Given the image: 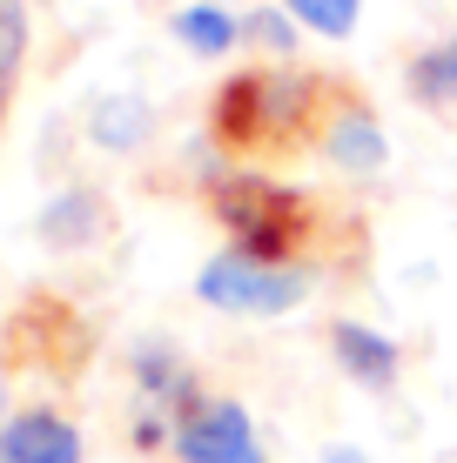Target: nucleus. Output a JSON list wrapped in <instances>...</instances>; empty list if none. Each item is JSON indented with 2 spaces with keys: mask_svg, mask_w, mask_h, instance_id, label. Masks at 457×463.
I'll return each mask as SVG.
<instances>
[{
  "mask_svg": "<svg viewBox=\"0 0 457 463\" xmlns=\"http://www.w3.org/2000/svg\"><path fill=\"white\" fill-rule=\"evenodd\" d=\"M215 215L229 222V235L243 242V255L256 262H276L282 249L303 235V202L276 182H256V175H235V182L215 188Z\"/></svg>",
  "mask_w": 457,
  "mask_h": 463,
  "instance_id": "nucleus-1",
  "label": "nucleus"
},
{
  "mask_svg": "<svg viewBox=\"0 0 457 463\" xmlns=\"http://www.w3.org/2000/svg\"><path fill=\"white\" fill-rule=\"evenodd\" d=\"M195 289H202V302L235 309V316H282V309H296V296H303V276L235 249V255H215V262L202 269Z\"/></svg>",
  "mask_w": 457,
  "mask_h": 463,
  "instance_id": "nucleus-2",
  "label": "nucleus"
},
{
  "mask_svg": "<svg viewBox=\"0 0 457 463\" xmlns=\"http://www.w3.org/2000/svg\"><path fill=\"white\" fill-rule=\"evenodd\" d=\"M182 457L188 463H262L256 450V430L235 403H209L182 423Z\"/></svg>",
  "mask_w": 457,
  "mask_h": 463,
  "instance_id": "nucleus-3",
  "label": "nucleus"
},
{
  "mask_svg": "<svg viewBox=\"0 0 457 463\" xmlns=\"http://www.w3.org/2000/svg\"><path fill=\"white\" fill-rule=\"evenodd\" d=\"M0 463H81V437H74L61 417L34 410V417L7 423V437H0Z\"/></svg>",
  "mask_w": 457,
  "mask_h": 463,
  "instance_id": "nucleus-4",
  "label": "nucleus"
},
{
  "mask_svg": "<svg viewBox=\"0 0 457 463\" xmlns=\"http://www.w3.org/2000/svg\"><path fill=\"white\" fill-rule=\"evenodd\" d=\"M270 94H276V81H262V74H243V81H229L223 101H215V128H223L229 141H256L262 121H270Z\"/></svg>",
  "mask_w": 457,
  "mask_h": 463,
  "instance_id": "nucleus-5",
  "label": "nucleus"
},
{
  "mask_svg": "<svg viewBox=\"0 0 457 463\" xmlns=\"http://www.w3.org/2000/svg\"><path fill=\"white\" fill-rule=\"evenodd\" d=\"M337 356H343V370H350L357 383H376V390H384L390 376H397V349H390L384 336H370L364 323H337Z\"/></svg>",
  "mask_w": 457,
  "mask_h": 463,
  "instance_id": "nucleus-6",
  "label": "nucleus"
},
{
  "mask_svg": "<svg viewBox=\"0 0 457 463\" xmlns=\"http://www.w3.org/2000/svg\"><path fill=\"white\" fill-rule=\"evenodd\" d=\"M329 155H337L343 168L364 175V168L384 162V135H376V121H370V115H343V121H337V135H329Z\"/></svg>",
  "mask_w": 457,
  "mask_h": 463,
  "instance_id": "nucleus-7",
  "label": "nucleus"
},
{
  "mask_svg": "<svg viewBox=\"0 0 457 463\" xmlns=\"http://www.w3.org/2000/svg\"><path fill=\"white\" fill-rule=\"evenodd\" d=\"M176 34L195 47V54H223V47L235 41V21H229L223 7H182L176 14Z\"/></svg>",
  "mask_w": 457,
  "mask_h": 463,
  "instance_id": "nucleus-8",
  "label": "nucleus"
},
{
  "mask_svg": "<svg viewBox=\"0 0 457 463\" xmlns=\"http://www.w3.org/2000/svg\"><path fill=\"white\" fill-rule=\"evenodd\" d=\"M411 88L424 94V101H451L457 94V41H444L437 54H424L411 68Z\"/></svg>",
  "mask_w": 457,
  "mask_h": 463,
  "instance_id": "nucleus-9",
  "label": "nucleus"
},
{
  "mask_svg": "<svg viewBox=\"0 0 457 463\" xmlns=\"http://www.w3.org/2000/svg\"><path fill=\"white\" fill-rule=\"evenodd\" d=\"M141 101H101L94 108V141H108V148H135L141 141Z\"/></svg>",
  "mask_w": 457,
  "mask_h": 463,
  "instance_id": "nucleus-10",
  "label": "nucleus"
},
{
  "mask_svg": "<svg viewBox=\"0 0 457 463\" xmlns=\"http://www.w3.org/2000/svg\"><path fill=\"white\" fill-rule=\"evenodd\" d=\"M357 7H364V0H290V14L303 27H317V34H350Z\"/></svg>",
  "mask_w": 457,
  "mask_h": 463,
  "instance_id": "nucleus-11",
  "label": "nucleus"
},
{
  "mask_svg": "<svg viewBox=\"0 0 457 463\" xmlns=\"http://www.w3.org/2000/svg\"><path fill=\"white\" fill-rule=\"evenodd\" d=\"M323 463H364V457H357V450H329Z\"/></svg>",
  "mask_w": 457,
  "mask_h": 463,
  "instance_id": "nucleus-12",
  "label": "nucleus"
},
{
  "mask_svg": "<svg viewBox=\"0 0 457 463\" xmlns=\"http://www.w3.org/2000/svg\"><path fill=\"white\" fill-rule=\"evenodd\" d=\"M0 94H7V88H0Z\"/></svg>",
  "mask_w": 457,
  "mask_h": 463,
  "instance_id": "nucleus-13",
  "label": "nucleus"
}]
</instances>
